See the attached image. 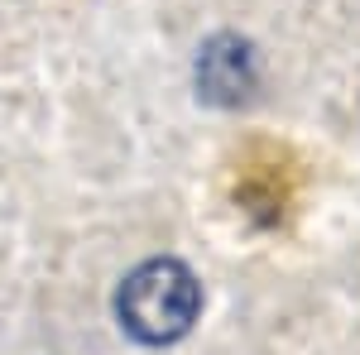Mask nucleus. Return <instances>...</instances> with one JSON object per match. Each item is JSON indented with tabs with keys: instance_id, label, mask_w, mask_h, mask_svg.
I'll list each match as a JSON object with an SVG mask.
<instances>
[{
	"instance_id": "1",
	"label": "nucleus",
	"mask_w": 360,
	"mask_h": 355,
	"mask_svg": "<svg viewBox=\"0 0 360 355\" xmlns=\"http://www.w3.org/2000/svg\"><path fill=\"white\" fill-rule=\"evenodd\" d=\"M197 307H202V288L193 273L178 259H149L120 288V327L144 346H164L193 327Z\"/></svg>"
},
{
	"instance_id": "2",
	"label": "nucleus",
	"mask_w": 360,
	"mask_h": 355,
	"mask_svg": "<svg viewBox=\"0 0 360 355\" xmlns=\"http://www.w3.org/2000/svg\"><path fill=\"white\" fill-rule=\"evenodd\" d=\"M197 86L207 101H240L255 86V63L240 39H212L197 58Z\"/></svg>"
}]
</instances>
